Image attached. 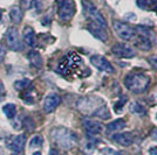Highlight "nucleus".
<instances>
[{"instance_id": "nucleus-9", "label": "nucleus", "mask_w": 157, "mask_h": 155, "mask_svg": "<svg viewBox=\"0 0 157 155\" xmlns=\"http://www.w3.org/2000/svg\"><path fill=\"white\" fill-rule=\"evenodd\" d=\"M90 63L95 68H98V70L103 71V72H107V74H113L114 72V68L111 67L109 61H107L101 55H93L90 57Z\"/></svg>"}, {"instance_id": "nucleus-33", "label": "nucleus", "mask_w": 157, "mask_h": 155, "mask_svg": "<svg viewBox=\"0 0 157 155\" xmlns=\"http://www.w3.org/2000/svg\"><path fill=\"white\" fill-rule=\"evenodd\" d=\"M48 155H59V153H58V150H56V149L52 148L51 150H49V153H48Z\"/></svg>"}, {"instance_id": "nucleus-15", "label": "nucleus", "mask_w": 157, "mask_h": 155, "mask_svg": "<svg viewBox=\"0 0 157 155\" xmlns=\"http://www.w3.org/2000/svg\"><path fill=\"white\" fill-rule=\"evenodd\" d=\"M27 57H28V61H29V63H31V65H32L33 68L40 69V68L42 67L44 61H42V57H41V55L39 54V52L32 50V52L28 54Z\"/></svg>"}, {"instance_id": "nucleus-2", "label": "nucleus", "mask_w": 157, "mask_h": 155, "mask_svg": "<svg viewBox=\"0 0 157 155\" xmlns=\"http://www.w3.org/2000/svg\"><path fill=\"white\" fill-rule=\"evenodd\" d=\"M150 83V78L144 74L130 72L124 77L125 88L132 93H142L148 89Z\"/></svg>"}, {"instance_id": "nucleus-30", "label": "nucleus", "mask_w": 157, "mask_h": 155, "mask_svg": "<svg viewBox=\"0 0 157 155\" xmlns=\"http://www.w3.org/2000/svg\"><path fill=\"white\" fill-rule=\"evenodd\" d=\"M6 52H7L6 48H5L2 45H0V63L4 62V58H5V56H6Z\"/></svg>"}, {"instance_id": "nucleus-20", "label": "nucleus", "mask_w": 157, "mask_h": 155, "mask_svg": "<svg viewBox=\"0 0 157 155\" xmlns=\"http://www.w3.org/2000/svg\"><path fill=\"white\" fill-rule=\"evenodd\" d=\"M134 31L135 34L138 36H142V38H147V39H152V32H151L149 28L144 26H136L134 27Z\"/></svg>"}, {"instance_id": "nucleus-25", "label": "nucleus", "mask_w": 157, "mask_h": 155, "mask_svg": "<svg viewBox=\"0 0 157 155\" xmlns=\"http://www.w3.org/2000/svg\"><path fill=\"white\" fill-rule=\"evenodd\" d=\"M42 143H44L42 136L35 135L31 139V141H29V147H31V148H40V147L42 146Z\"/></svg>"}, {"instance_id": "nucleus-19", "label": "nucleus", "mask_w": 157, "mask_h": 155, "mask_svg": "<svg viewBox=\"0 0 157 155\" xmlns=\"http://www.w3.org/2000/svg\"><path fill=\"white\" fill-rule=\"evenodd\" d=\"M125 127V121L124 119H116L114 121H111L107 125V132H115V131H120V129H123Z\"/></svg>"}, {"instance_id": "nucleus-21", "label": "nucleus", "mask_w": 157, "mask_h": 155, "mask_svg": "<svg viewBox=\"0 0 157 155\" xmlns=\"http://www.w3.org/2000/svg\"><path fill=\"white\" fill-rule=\"evenodd\" d=\"M93 116L98 117V118H101V119H108V118H110V113H109L108 107L103 104V105H101L100 107H98V109L95 110V112L93 113Z\"/></svg>"}, {"instance_id": "nucleus-13", "label": "nucleus", "mask_w": 157, "mask_h": 155, "mask_svg": "<svg viewBox=\"0 0 157 155\" xmlns=\"http://www.w3.org/2000/svg\"><path fill=\"white\" fill-rule=\"evenodd\" d=\"M111 139H113V141H115L116 143L123 146V147H128V146H130L131 143L134 142V135L130 132L114 134V135L111 136Z\"/></svg>"}, {"instance_id": "nucleus-35", "label": "nucleus", "mask_w": 157, "mask_h": 155, "mask_svg": "<svg viewBox=\"0 0 157 155\" xmlns=\"http://www.w3.org/2000/svg\"><path fill=\"white\" fill-rule=\"evenodd\" d=\"M1 19H2V11L0 9V21H1Z\"/></svg>"}, {"instance_id": "nucleus-5", "label": "nucleus", "mask_w": 157, "mask_h": 155, "mask_svg": "<svg viewBox=\"0 0 157 155\" xmlns=\"http://www.w3.org/2000/svg\"><path fill=\"white\" fill-rule=\"evenodd\" d=\"M58 16L61 21H69L74 16L76 6L74 0H56Z\"/></svg>"}, {"instance_id": "nucleus-1", "label": "nucleus", "mask_w": 157, "mask_h": 155, "mask_svg": "<svg viewBox=\"0 0 157 155\" xmlns=\"http://www.w3.org/2000/svg\"><path fill=\"white\" fill-rule=\"evenodd\" d=\"M82 68V58L76 52H69L61 59L58 67V71L61 75H76Z\"/></svg>"}, {"instance_id": "nucleus-22", "label": "nucleus", "mask_w": 157, "mask_h": 155, "mask_svg": "<svg viewBox=\"0 0 157 155\" xmlns=\"http://www.w3.org/2000/svg\"><path fill=\"white\" fill-rule=\"evenodd\" d=\"M2 111H4L5 116H6L8 119H13L14 117H15V114H17V106L12 103L6 104V105H4Z\"/></svg>"}, {"instance_id": "nucleus-27", "label": "nucleus", "mask_w": 157, "mask_h": 155, "mask_svg": "<svg viewBox=\"0 0 157 155\" xmlns=\"http://www.w3.org/2000/svg\"><path fill=\"white\" fill-rule=\"evenodd\" d=\"M125 102H127V97H122L120 100H118L117 103L115 104V106H114V109H115V112H117V113H120L121 111H122V106L125 104Z\"/></svg>"}, {"instance_id": "nucleus-17", "label": "nucleus", "mask_w": 157, "mask_h": 155, "mask_svg": "<svg viewBox=\"0 0 157 155\" xmlns=\"http://www.w3.org/2000/svg\"><path fill=\"white\" fill-rule=\"evenodd\" d=\"M135 45L143 52H148L151 49V40L142 38V36H137V39L135 40Z\"/></svg>"}, {"instance_id": "nucleus-12", "label": "nucleus", "mask_w": 157, "mask_h": 155, "mask_svg": "<svg viewBox=\"0 0 157 155\" xmlns=\"http://www.w3.org/2000/svg\"><path fill=\"white\" fill-rule=\"evenodd\" d=\"M82 125L85 127L86 132L92 134V135H95V134H100L103 129V126L102 124L96 121V120H92V119H88V118H85L82 120Z\"/></svg>"}, {"instance_id": "nucleus-34", "label": "nucleus", "mask_w": 157, "mask_h": 155, "mask_svg": "<svg viewBox=\"0 0 157 155\" xmlns=\"http://www.w3.org/2000/svg\"><path fill=\"white\" fill-rule=\"evenodd\" d=\"M33 155H41V152H34Z\"/></svg>"}, {"instance_id": "nucleus-31", "label": "nucleus", "mask_w": 157, "mask_h": 155, "mask_svg": "<svg viewBox=\"0 0 157 155\" xmlns=\"http://www.w3.org/2000/svg\"><path fill=\"white\" fill-rule=\"evenodd\" d=\"M148 61H149V63L151 64L152 68L157 69V56H151V57L148 58Z\"/></svg>"}, {"instance_id": "nucleus-4", "label": "nucleus", "mask_w": 157, "mask_h": 155, "mask_svg": "<svg viewBox=\"0 0 157 155\" xmlns=\"http://www.w3.org/2000/svg\"><path fill=\"white\" fill-rule=\"evenodd\" d=\"M83 4V12L85 15L92 21V23L101 27L102 29H107V21L101 12L95 7V5L89 0H82Z\"/></svg>"}, {"instance_id": "nucleus-18", "label": "nucleus", "mask_w": 157, "mask_h": 155, "mask_svg": "<svg viewBox=\"0 0 157 155\" xmlns=\"http://www.w3.org/2000/svg\"><path fill=\"white\" fill-rule=\"evenodd\" d=\"M10 18L14 23H20L22 19V9L19 6H13L10 9Z\"/></svg>"}, {"instance_id": "nucleus-16", "label": "nucleus", "mask_w": 157, "mask_h": 155, "mask_svg": "<svg viewBox=\"0 0 157 155\" xmlns=\"http://www.w3.org/2000/svg\"><path fill=\"white\" fill-rule=\"evenodd\" d=\"M88 29H89V32L92 33L95 38L100 39L101 41H105V40H107V33H105V29H102L101 27L96 26V25H94V23H92V22L88 25Z\"/></svg>"}, {"instance_id": "nucleus-23", "label": "nucleus", "mask_w": 157, "mask_h": 155, "mask_svg": "<svg viewBox=\"0 0 157 155\" xmlns=\"http://www.w3.org/2000/svg\"><path fill=\"white\" fill-rule=\"evenodd\" d=\"M157 5V0H137V6L143 9H151Z\"/></svg>"}, {"instance_id": "nucleus-10", "label": "nucleus", "mask_w": 157, "mask_h": 155, "mask_svg": "<svg viewBox=\"0 0 157 155\" xmlns=\"http://www.w3.org/2000/svg\"><path fill=\"white\" fill-rule=\"evenodd\" d=\"M61 98L58 93H49L47 95L45 100H44V111L46 113H52L60 105Z\"/></svg>"}, {"instance_id": "nucleus-11", "label": "nucleus", "mask_w": 157, "mask_h": 155, "mask_svg": "<svg viewBox=\"0 0 157 155\" xmlns=\"http://www.w3.org/2000/svg\"><path fill=\"white\" fill-rule=\"evenodd\" d=\"M26 143V136L25 134H19V135L14 136L13 139H11V141L7 143V147L10 150H12L13 153H21L22 149L25 147Z\"/></svg>"}, {"instance_id": "nucleus-28", "label": "nucleus", "mask_w": 157, "mask_h": 155, "mask_svg": "<svg viewBox=\"0 0 157 155\" xmlns=\"http://www.w3.org/2000/svg\"><path fill=\"white\" fill-rule=\"evenodd\" d=\"M24 127L27 129V131H33L34 129V123H33V120L31 118H25V120H24Z\"/></svg>"}, {"instance_id": "nucleus-8", "label": "nucleus", "mask_w": 157, "mask_h": 155, "mask_svg": "<svg viewBox=\"0 0 157 155\" xmlns=\"http://www.w3.org/2000/svg\"><path fill=\"white\" fill-rule=\"evenodd\" d=\"M111 52L116 56L121 58H131L135 56V50L131 48L130 45L125 43H116L113 45Z\"/></svg>"}, {"instance_id": "nucleus-14", "label": "nucleus", "mask_w": 157, "mask_h": 155, "mask_svg": "<svg viewBox=\"0 0 157 155\" xmlns=\"http://www.w3.org/2000/svg\"><path fill=\"white\" fill-rule=\"evenodd\" d=\"M22 40L28 47H34L36 43L35 32L31 26H26L22 31Z\"/></svg>"}, {"instance_id": "nucleus-3", "label": "nucleus", "mask_w": 157, "mask_h": 155, "mask_svg": "<svg viewBox=\"0 0 157 155\" xmlns=\"http://www.w3.org/2000/svg\"><path fill=\"white\" fill-rule=\"evenodd\" d=\"M52 138L61 148L71 149L76 142V135L68 128H55L52 132Z\"/></svg>"}, {"instance_id": "nucleus-6", "label": "nucleus", "mask_w": 157, "mask_h": 155, "mask_svg": "<svg viewBox=\"0 0 157 155\" xmlns=\"http://www.w3.org/2000/svg\"><path fill=\"white\" fill-rule=\"evenodd\" d=\"M113 27H114V31L118 35V38H121L124 41H131V40L135 39L136 34L134 28L130 27L129 25H127L124 22H121V21H114L113 22Z\"/></svg>"}, {"instance_id": "nucleus-32", "label": "nucleus", "mask_w": 157, "mask_h": 155, "mask_svg": "<svg viewBox=\"0 0 157 155\" xmlns=\"http://www.w3.org/2000/svg\"><path fill=\"white\" fill-rule=\"evenodd\" d=\"M149 153H150V155H157V147H151Z\"/></svg>"}, {"instance_id": "nucleus-7", "label": "nucleus", "mask_w": 157, "mask_h": 155, "mask_svg": "<svg viewBox=\"0 0 157 155\" xmlns=\"http://www.w3.org/2000/svg\"><path fill=\"white\" fill-rule=\"evenodd\" d=\"M6 42L8 45V48L13 52H20L22 50V43L20 40L19 33L15 27H10L6 32Z\"/></svg>"}, {"instance_id": "nucleus-36", "label": "nucleus", "mask_w": 157, "mask_h": 155, "mask_svg": "<svg viewBox=\"0 0 157 155\" xmlns=\"http://www.w3.org/2000/svg\"><path fill=\"white\" fill-rule=\"evenodd\" d=\"M4 154V152H2V149H1V147H0V155Z\"/></svg>"}, {"instance_id": "nucleus-24", "label": "nucleus", "mask_w": 157, "mask_h": 155, "mask_svg": "<svg viewBox=\"0 0 157 155\" xmlns=\"http://www.w3.org/2000/svg\"><path fill=\"white\" fill-rule=\"evenodd\" d=\"M31 85V81L29 79H20V81H15L14 83V89L17 91H24Z\"/></svg>"}, {"instance_id": "nucleus-26", "label": "nucleus", "mask_w": 157, "mask_h": 155, "mask_svg": "<svg viewBox=\"0 0 157 155\" xmlns=\"http://www.w3.org/2000/svg\"><path fill=\"white\" fill-rule=\"evenodd\" d=\"M129 110H130L131 113H136V114H142V113H144V111H145L143 106L140 103H137V102L131 103L130 106H129Z\"/></svg>"}, {"instance_id": "nucleus-29", "label": "nucleus", "mask_w": 157, "mask_h": 155, "mask_svg": "<svg viewBox=\"0 0 157 155\" xmlns=\"http://www.w3.org/2000/svg\"><path fill=\"white\" fill-rule=\"evenodd\" d=\"M6 98V89L2 82H0V102H4V99Z\"/></svg>"}]
</instances>
